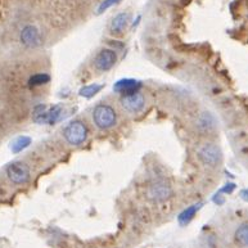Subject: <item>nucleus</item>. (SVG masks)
I'll return each instance as SVG.
<instances>
[{"instance_id": "nucleus-13", "label": "nucleus", "mask_w": 248, "mask_h": 248, "mask_svg": "<svg viewBox=\"0 0 248 248\" xmlns=\"http://www.w3.org/2000/svg\"><path fill=\"white\" fill-rule=\"evenodd\" d=\"M31 144V138L29 137H18L12 141L11 149L13 153L22 152L23 149H26Z\"/></svg>"}, {"instance_id": "nucleus-18", "label": "nucleus", "mask_w": 248, "mask_h": 248, "mask_svg": "<svg viewBox=\"0 0 248 248\" xmlns=\"http://www.w3.org/2000/svg\"><path fill=\"white\" fill-rule=\"evenodd\" d=\"M234 188H235V186H234V184H226V186H224V188L221 189V192L232 193L234 190Z\"/></svg>"}, {"instance_id": "nucleus-11", "label": "nucleus", "mask_w": 248, "mask_h": 248, "mask_svg": "<svg viewBox=\"0 0 248 248\" xmlns=\"http://www.w3.org/2000/svg\"><path fill=\"white\" fill-rule=\"evenodd\" d=\"M140 86V81H137V80H133V78H125V80H120V81L116 82L113 85V89L123 94V95H126V94H133L139 92Z\"/></svg>"}, {"instance_id": "nucleus-5", "label": "nucleus", "mask_w": 248, "mask_h": 248, "mask_svg": "<svg viewBox=\"0 0 248 248\" xmlns=\"http://www.w3.org/2000/svg\"><path fill=\"white\" fill-rule=\"evenodd\" d=\"M145 196L153 203H162V202L167 201L169 198H171V196H172V188L166 182L159 180V182L152 183L147 188Z\"/></svg>"}, {"instance_id": "nucleus-7", "label": "nucleus", "mask_w": 248, "mask_h": 248, "mask_svg": "<svg viewBox=\"0 0 248 248\" xmlns=\"http://www.w3.org/2000/svg\"><path fill=\"white\" fill-rule=\"evenodd\" d=\"M117 60H119V57H117L115 49L104 48L98 52L94 58V68L99 72H107L115 67Z\"/></svg>"}, {"instance_id": "nucleus-19", "label": "nucleus", "mask_w": 248, "mask_h": 248, "mask_svg": "<svg viewBox=\"0 0 248 248\" xmlns=\"http://www.w3.org/2000/svg\"><path fill=\"white\" fill-rule=\"evenodd\" d=\"M241 197L243 198L245 201H247L248 202V189H245V190H242L241 192Z\"/></svg>"}, {"instance_id": "nucleus-3", "label": "nucleus", "mask_w": 248, "mask_h": 248, "mask_svg": "<svg viewBox=\"0 0 248 248\" xmlns=\"http://www.w3.org/2000/svg\"><path fill=\"white\" fill-rule=\"evenodd\" d=\"M62 111L63 108L60 104L53 106V107L37 106L33 111V121L40 125H53L61 120Z\"/></svg>"}, {"instance_id": "nucleus-15", "label": "nucleus", "mask_w": 248, "mask_h": 248, "mask_svg": "<svg viewBox=\"0 0 248 248\" xmlns=\"http://www.w3.org/2000/svg\"><path fill=\"white\" fill-rule=\"evenodd\" d=\"M102 88L103 86L99 85V84H90V85H86L84 86V88H81L80 89V95L81 96H85V98H92V96H94L95 94H98L102 90Z\"/></svg>"}, {"instance_id": "nucleus-2", "label": "nucleus", "mask_w": 248, "mask_h": 248, "mask_svg": "<svg viewBox=\"0 0 248 248\" xmlns=\"http://www.w3.org/2000/svg\"><path fill=\"white\" fill-rule=\"evenodd\" d=\"M93 121L98 129H112L117 123V113L109 104H98L93 111Z\"/></svg>"}, {"instance_id": "nucleus-6", "label": "nucleus", "mask_w": 248, "mask_h": 248, "mask_svg": "<svg viewBox=\"0 0 248 248\" xmlns=\"http://www.w3.org/2000/svg\"><path fill=\"white\" fill-rule=\"evenodd\" d=\"M7 176L13 184H17V186L26 184L30 180V167L21 161L12 162L7 167Z\"/></svg>"}, {"instance_id": "nucleus-10", "label": "nucleus", "mask_w": 248, "mask_h": 248, "mask_svg": "<svg viewBox=\"0 0 248 248\" xmlns=\"http://www.w3.org/2000/svg\"><path fill=\"white\" fill-rule=\"evenodd\" d=\"M130 21H131V15L129 12H123V13L115 16L111 25H109V31H111L112 35H121V33L125 32Z\"/></svg>"}, {"instance_id": "nucleus-16", "label": "nucleus", "mask_w": 248, "mask_h": 248, "mask_svg": "<svg viewBox=\"0 0 248 248\" xmlns=\"http://www.w3.org/2000/svg\"><path fill=\"white\" fill-rule=\"evenodd\" d=\"M49 81H50V76L48 74H36L31 76L29 84H30V86H40L48 84Z\"/></svg>"}, {"instance_id": "nucleus-8", "label": "nucleus", "mask_w": 248, "mask_h": 248, "mask_svg": "<svg viewBox=\"0 0 248 248\" xmlns=\"http://www.w3.org/2000/svg\"><path fill=\"white\" fill-rule=\"evenodd\" d=\"M121 106H123L126 112H129L131 115H137V113L144 109L145 98L139 92L133 94H126L121 98Z\"/></svg>"}, {"instance_id": "nucleus-9", "label": "nucleus", "mask_w": 248, "mask_h": 248, "mask_svg": "<svg viewBox=\"0 0 248 248\" xmlns=\"http://www.w3.org/2000/svg\"><path fill=\"white\" fill-rule=\"evenodd\" d=\"M19 40L26 48H37L41 45V33L36 26L33 25H27L22 29L21 35H19Z\"/></svg>"}, {"instance_id": "nucleus-1", "label": "nucleus", "mask_w": 248, "mask_h": 248, "mask_svg": "<svg viewBox=\"0 0 248 248\" xmlns=\"http://www.w3.org/2000/svg\"><path fill=\"white\" fill-rule=\"evenodd\" d=\"M89 137V131H88V127L82 121L80 120H74L71 121L70 124H67L63 129V138L64 140L68 143L70 145H78L84 144Z\"/></svg>"}, {"instance_id": "nucleus-14", "label": "nucleus", "mask_w": 248, "mask_h": 248, "mask_svg": "<svg viewBox=\"0 0 248 248\" xmlns=\"http://www.w3.org/2000/svg\"><path fill=\"white\" fill-rule=\"evenodd\" d=\"M200 210V204H193V206H190V207H188L186 210H184V211L180 214V216H179V221H180V224H188L190 220H192L193 217H194V215H196V212Z\"/></svg>"}, {"instance_id": "nucleus-12", "label": "nucleus", "mask_w": 248, "mask_h": 248, "mask_svg": "<svg viewBox=\"0 0 248 248\" xmlns=\"http://www.w3.org/2000/svg\"><path fill=\"white\" fill-rule=\"evenodd\" d=\"M234 238L238 245L248 248V222H243L238 226L234 233Z\"/></svg>"}, {"instance_id": "nucleus-17", "label": "nucleus", "mask_w": 248, "mask_h": 248, "mask_svg": "<svg viewBox=\"0 0 248 248\" xmlns=\"http://www.w3.org/2000/svg\"><path fill=\"white\" fill-rule=\"evenodd\" d=\"M121 0H104L103 3L100 4L99 8H98V15H100V13H103L106 9H108V8H111L113 7L115 4L120 3Z\"/></svg>"}, {"instance_id": "nucleus-4", "label": "nucleus", "mask_w": 248, "mask_h": 248, "mask_svg": "<svg viewBox=\"0 0 248 248\" xmlns=\"http://www.w3.org/2000/svg\"><path fill=\"white\" fill-rule=\"evenodd\" d=\"M198 158L204 166L207 167H215L220 166L222 162V152L221 149L218 148L215 143H206L198 149Z\"/></svg>"}]
</instances>
